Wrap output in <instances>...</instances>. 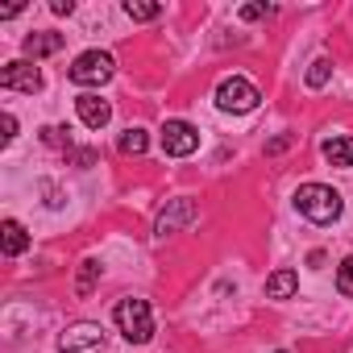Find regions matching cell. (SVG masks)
Segmentation results:
<instances>
[{"mask_svg": "<svg viewBox=\"0 0 353 353\" xmlns=\"http://www.w3.org/2000/svg\"><path fill=\"white\" fill-rule=\"evenodd\" d=\"M266 13H270L266 5H245V9H241V21H258V17H266Z\"/></svg>", "mask_w": 353, "mask_h": 353, "instance_id": "cell-21", "label": "cell"}, {"mask_svg": "<svg viewBox=\"0 0 353 353\" xmlns=\"http://www.w3.org/2000/svg\"><path fill=\"white\" fill-rule=\"evenodd\" d=\"M320 150H324V158L332 166H353V137H345V133L341 137H328Z\"/></svg>", "mask_w": 353, "mask_h": 353, "instance_id": "cell-13", "label": "cell"}, {"mask_svg": "<svg viewBox=\"0 0 353 353\" xmlns=\"http://www.w3.org/2000/svg\"><path fill=\"white\" fill-rule=\"evenodd\" d=\"M100 345H104V328L92 324V320H79V324H71V328L59 336V353H92V349H100Z\"/></svg>", "mask_w": 353, "mask_h": 353, "instance_id": "cell-8", "label": "cell"}, {"mask_svg": "<svg viewBox=\"0 0 353 353\" xmlns=\"http://www.w3.org/2000/svg\"><path fill=\"white\" fill-rule=\"evenodd\" d=\"M200 150V129L188 125V121H166L162 125V154L170 158H188Z\"/></svg>", "mask_w": 353, "mask_h": 353, "instance_id": "cell-6", "label": "cell"}, {"mask_svg": "<svg viewBox=\"0 0 353 353\" xmlns=\"http://www.w3.org/2000/svg\"><path fill=\"white\" fill-rule=\"evenodd\" d=\"M75 162H79V166H92V162H96V154H92V150H79V154H75Z\"/></svg>", "mask_w": 353, "mask_h": 353, "instance_id": "cell-24", "label": "cell"}, {"mask_svg": "<svg viewBox=\"0 0 353 353\" xmlns=\"http://www.w3.org/2000/svg\"><path fill=\"white\" fill-rule=\"evenodd\" d=\"M121 154H145V145H150V133L141 129V125H129L125 133H121Z\"/></svg>", "mask_w": 353, "mask_h": 353, "instance_id": "cell-14", "label": "cell"}, {"mask_svg": "<svg viewBox=\"0 0 353 353\" xmlns=\"http://www.w3.org/2000/svg\"><path fill=\"white\" fill-rule=\"evenodd\" d=\"M0 137H5V141L17 137V117H13V112H5V133H0Z\"/></svg>", "mask_w": 353, "mask_h": 353, "instance_id": "cell-23", "label": "cell"}, {"mask_svg": "<svg viewBox=\"0 0 353 353\" xmlns=\"http://www.w3.org/2000/svg\"><path fill=\"white\" fill-rule=\"evenodd\" d=\"M112 71H117V63H112V54L108 50H83L75 63H71V83H79V88H100V83H108L112 79Z\"/></svg>", "mask_w": 353, "mask_h": 353, "instance_id": "cell-4", "label": "cell"}, {"mask_svg": "<svg viewBox=\"0 0 353 353\" xmlns=\"http://www.w3.org/2000/svg\"><path fill=\"white\" fill-rule=\"evenodd\" d=\"M75 112H79V121H83L88 129H104V125L112 121V104L100 100L96 92H83V96L75 100Z\"/></svg>", "mask_w": 353, "mask_h": 353, "instance_id": "cell-9", "label": "cell"}, {"mask_svg": "<svg viewBox=\"0 0 353 353\" xmlns=\"http://www.w3.org/2000/svg\"><path fill=\"white\" fill-rule=\"evenodd\" d=\"M162 13V5H150V0H125V17L133 21H154Z\"/></svg>", "mask_w": 353, "mask_h": 353, "instance_id": "cell-15", "label": "cell"}, {"mask_svg": "<svg viewBox=\"0 0 353 353\" xmlns=\"http://www.w3.org/2000/svg\"><path fill=\"white\" fill-rule=\"evenodd\" d=\"M0 88H5V92H26V96H34V92H42V71H38L30 59L5 63V67H0Z\"/></svg>", "mask_w": 353, "mask_h": 353, "instance_id": "cell-7", "label": "cell"}, {"mask_svg": "<svg viewBox=\"0 0 353 353\" xmlns=\"http://www.w3.org/2000/svg\"><path fill=\"white\" fill-rule=\"evenodd\" d=\"M295 212L307 216L312 225H332V221H341L345 200H341V192L328 188V183H303V188L295 192Z\"/></svg>", "mask_w": 353, "mask_h": 353, "instance_id": "cell-1", "label": "cell"}, {"mask_svg": "<svg viewBox=\"0 0 353 353\" xmlns=\"http://www.w3.org/2000/svg\"><path fill=\"white\" fill-rule=\"evenodd\" d=\"M336 291H341L345 299H353V258H345V262L336 266Z\"/></svg>", "mask_w": 353, "mask_h": 353, "instance_id": "cell-19", "label": "cell"}, {"mask_svg": "<svg viewBox=\"0 0 353 353\" xmlns=\"http://www.w3.org/2000/svg\"><path fill=\"white\" fill-rule=\"evenodd\" d=\"M332 79V63L328 59H316L312 67H307V88H324Z\"/></svg>", "mask_w": 353, "mask_h": 353, "instance_id": "cell-18", "label": "cell"}, {"mask_svg": "<svg viewBox=\"0 0 353 353\" xmlns=\"http://www.w3.org/2000/svg\"><path fill=\"white\" fill-rule=\"evenodd\" d=\"M274 353H283V349H274Z\"/></svg>", "mask_w": 353, "mask_h": 353, "instance_id": "cell-25", "label": "cell"}, {"mask_svg": "<svg viewBox=\"0 0 353 353\" xmlns=\"http://www.w3.org/2000/svg\"><path fill=\"white\" fill-rule=\"evenodd\" d=\"M50 13H59V17H71V13H75V0H50Z\"/></svg>", "mask_w": 353, "mask_h": 353, "instance_id": "cell-20", "label": "cell"}, {"mask_svg": "<svg viewBox=\"0 0 353 353\" xmlns=\"http://www.w3.org/2000/svg\"><path fill=\"white\" fill-rule=\"evenodd\" d=\"M42 141H46L50 150H71V129H63V125H46V129H42Z\"/></svg>", "mask_w": 353, "mask_h": 353, "instance_id": "cell-17", "label": "cell"}, {"mask_svg": "<svg viewBox=\"0 0 353 353\" xmlns=\"http://www.w3.org/2000/svg\"><path fill=\"white\" fill-rule=\"evenodd\" d=\"M291 141H295V137H291V133H283V137H274V141L266 145V154H283V150H287Z\"/></svg>", "mask_w": 353, "mask_h": 353, "instance_id": "cell-22", "label": "cell"}, {"mask_svg": "<svg viewBox=\"0 0 353 353\" xmlns=\"http://www.w3.org/2000/svg\"><path fill=\"white\" fill-rule=\"evenodd\" d=\"M0 250H5V258H17V254L30 250V233H26L21 221H5V225H0Z\"/></svg>", "mask_w": 353, "mask_h": 353, "instance_id": "cell-11", "label": "cell"}, {"mask_svg": "<svg viewBox=\"0 0 353 353\" xmlns=\"http://www.w3.org/2000/svg\"><path fill=\"white\" fill-rule=\"evenodd\" d=\"M117 328H121V336L129 341V345H145L150 336H154V312H150V303L145 299H137V295H129V299H121L117 303Z\"/></svg>", "mask_w": 353, "mask_h": 353, "instance_id": "cell-2", "label": "cell"}, {"mask_svg": "<svg viewBox=\"0 0 353 353\" xmlns=\"http://www.w3.org/2000/svg\"><path fill=\"white\" fill-rule=\"evenodd\" d=\"M258 100H262V92H258L245 75H229V79H221V83H216V108H221V112L245 117V112H254V108H258Z\"/></svg>", "mask_w": 353, "mask_h": 353, "instance_id": "cell-3", "label": "cell"}, {"mask_svg": "<svg viewBox=\"0 0 353 353\" xmlns=\"http://www.w3.org/2000/svg\"><path fill=\"white\" fill-rule=\"evenodd\" d=\"M63 34H54V30H42V34H30L26 42H21V50L30 54V59H50V54H59L63 50Z\"/></svg>", "mask_w": 353, "mask_h": 353, "instance_id": "cell-10", "label": "cell"}, {"mask_svg": "<svg viewBox=\"0 0 353 353\" xmlns=\"http://www.w3.org/2000/svg\"><path fill=\"white\" fill-rule=\"evenodd\" d=\"M196 221H200L196 200L174 196V200L162 204V212H158V221H154V237H170V233H179V229H192Z\"/></svg>", "mask_w": 353, "mask_h": 353, "instance_id": "cell-5", "label": "cell"}, {"mask_svg": "<svg viewBox=\"0 0 353 353\" xmlns=\"http://www.w3.org/2000/svg\"><path fill=\"white\" fill-rule=\"evenodd\" d=\"M100 274H104V266H100L96 258H88V262L79 266V283H75V291H79V295H88V291L96 287V279H100Z\"/></svg>", "mask_w": 353, "mask_h": 353, "instance_id": "cell-16", "label": "cell"}, {"mask_svg": "<svg viewBox=\"0 0 353 353\" xmlns=\"http://www.w3.org/2000/svg\"><path fill=\"white\" fill-rule=\"evenodd\" d=\"M299 291V274L295 270H274L266 279V299H291Z\"/></svg>", "mask_w": 353, "mask_h": 353, "instance_id": "cell-12", "label": "cell"}]
</instances>
